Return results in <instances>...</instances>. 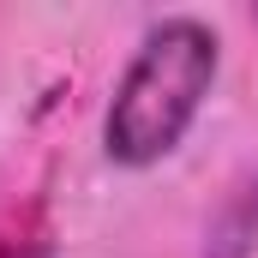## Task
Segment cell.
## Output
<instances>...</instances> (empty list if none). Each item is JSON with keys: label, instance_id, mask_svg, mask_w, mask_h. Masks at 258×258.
Wrapping results in <instances>:
<instances>
[{"label": "cell", "instance_id": "obj_1", "mask_svg": "<svg viewBox=\"0 0 258 258\" xmlns=\"http://www.w3.org/2000/svg\"><path fill=\"white\" fill-rule=\"evenodd\" d=\"M216 30L198 24V18H162L144 30L132 66L114 84V102H108V120H102V150L108 162L120 168H150L162 162L186 126L198 120L210 84H216Z\"/></svg>", "mask_w": 258, "mask_h": 258}, {"label": "cell", "instance_id": "obj_2", "mask_svg": "<svg viewBox=\"0 0 258 258\" xmlns=\"http://www.w3.org/2000/svg\"><path fill=\"white\" fill-rule=\"evenodd\" d=\"M252 246H258V174L222 204V216L204 240V258H246Z\"/></svg>", "mask_w": 258, "mask_h": 258}]
</instances>
